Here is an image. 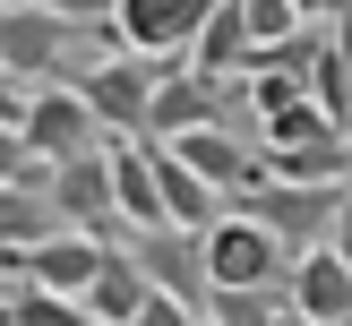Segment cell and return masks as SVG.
<instances>
[{
    "label": "cell",
    "instance_id": "cell-23",
    "mask_svg": "<svg viewBox=\"0 0 352 326\" xmlns=\"http://www.w3.org/2000/svg\"><path fill=\"white\" fill-rule=\"evenodd\" d=\"M327 240H336V257L352 266V198H344V215H336V232H327Z\"/></svg>",
    "mask_w": 352,
    "mask_h": 326
},
{
    "label": "cell",
    "instance_id": "cell-13",
    "mask_svg": "<svg viewBox=\"0 0 352 326\" xmlns=\"http://www.w3.org/2000/svg\"><path fill=\"white\" fill-rule=\"evenodd\" d=\"M172 146H181L189 163H198L206 181L223 189V198H241L250 181H267V146H241V137H232V120H206V129H181Z\"/></svg>",
    "mask_w": 352,
    "mask_h": 326
},
{
    "label": "cell",
    "instance_id": "cell-25",
    "mask_svg": "<svg viewBox=\"0 0 352 326\" xmlns=\"http://www.w3.org/2000/svg\"><path fill=\"white\" fill-rule=\"evenodd\" d=\"M275 326H318V318H309V309H292V301H284V318H275Z\"/></svg>",
    "mask_w": 352,
    "mask_h": 326
},
{
    "label": "cell",
    "instance_id": "cell-26",
    "mask_svg": "<svg viewBox=\"0 0 352 326\" xmlns=\"http://www.w3.org/2000/svg\"><path fill=\"white\" fill-rule=\"evenodd\" d=\"M344 189H352V137H344Z\"/></svg>",
    "mask_w": 352,
    "mask_h": 326
},
{
    "label": "cell",
    "instance_id": "cell-10",
    "mask_svg": "<svg viewBox=\"0 0 352 326\" xmlns=\"http://www.w3.org/2000/svg\"><path fill=\"white\" fill-rule=\"evenodd\" d=\"M103 266V232H78V223H60V232H43L34 249H17L0 275H26V283H52V292H86Z\"/></svg>",
    "mask_w": 352,
    "mask_h": 326
},
{
    "label": "cell",
    "instance_id": "cell-8",
    "mask_svg": "<svg viewBox=\"0 0 352 326\" xmlns=\"http://www.w3.org/2000/svg\"><path fill=\"white\" fill-rule=\"evenodd\" d=\"M26 146L43 154V163H60V154H78V146H103V120H95V103H86V86H60V78H43L34 86V103H26Z\"/></svg>",
    "mask_w": 352,
    "mask_h": 326
},
{
    "label": "cell",
    "instance_id": "cell-15",
    "mask_svg": "<svg viewBox=\"0 0 352 326\" xmlns=\"http://www.w3.org/2000/svg\"><path fill=\"white\" fill-rule=\"evenodd\" d=\"M78 301L95 309L103 326H138V309L155 301V275L138 266V249H120V240H103V266H95V283H86Z\"/></svg>",
    "mask_w": 352,
    "mask_h": 326
},
{
    "label": "cell",
    "instance_id": "cell-14",
    "mask_svg": "<svg viewBox=\"0 0 352 326\" xmlns=\"http://www.w3.org/2000/svg\"><path fill=\"white\" fill-rule=\"evenodd\" d=\"M146 146H155V181H164V215H172V223H189V232H206V223H215L232 198H223V189L206 181V172L189 163L181 146H172V137H146Z\"/></svg>",
    "mask_w": 352,
    "mask_h": 326
},
{
    "label": "cell",
    "instance_id": "cell-2",
    "mask_svg": "<svg viewBox=\"0 0 352 326\" xmlns=\"http://www.w3.org/2000/svg\"><path fill=\"white\" fill-rule=\"evenodd\" d=\"M344 198H352L344 181H284V172H267V181H250L232 206H241V215H258V223H275V232H284V249L301 257V249H318V240L336 232Z\"/></svg>",
    "mask_w": 352,
    "mask_h": 326
},
{
    "label": "cell",
    "instance_id": "cell-9",
    "mask_svg": "<svg viewBox=\"0 0 352 326\" xmlns=\"http://www.w3.org/2000/svg\"><path fill=\"white\" fill-rule=\"evenodd\" d=\"M129 249H138V266H146L164 292H181V301H198V309L215 301V275H206V232H189V223H138Z\"/></svg>",
    "mask_w": 352,
    "mask_h": 326
},
{
    "label": "cell",
    "instance_id": "cell-7",
    "mask_svg": "<svg viewBox=\"0 0 352 326\" xmlns=\"http://www.w3.org/2000/svg\"><path fill=\"white\" fill-rule=\"evenodd\" d=\"M232 103H250L241 78H215V69H198V60H189V69H164L146 137H181V129H206V120H232Z\"/></svg>",
    "mask_w": 352,
    "mask_h": 326
},
{
    "label": "cell",
    "instance_id": "cell-16",
    "mask_svg": "<svg viewBox=\"0 0 352 326\" xmlns=\"http://www.w3.org/2000/svg\"><path fill=\"white\" fill-rule=\"evenodd\" d=\"M250 43H258V34H250V9H241V0H223V9L198 26L189 60H198V69H215V78H241V69H250Z\"/></svg>",
    "mask_w": 352,
    "mask_h": 326
},
{
    "label": "cell",
    "instance_id": "cell-20",
    "mask_svg": "<svg viewBox=\"0 0 352 326\" xmlns=\"http://www.w3.org/2000/svg\"><path fill=\"white\" fill-rule=\"evenodd\" d=\"M138 326H198V301H181V292H164V283H155V301L138 309Z\"/></svg>",
    "mask_w": 352,
    "mask_h": 326
},
{
    "label": "cell",
    "instance_id": "cell-22",
    "mask_svg": "<svg viewBox=\"0 0 352 326\" xmlns=\"http://www.w3.org/2000/svg\"><path fill=\"white\" fill-rule=\"evenodd\" d=\"M43 9L78 17V26H103V17H120V0H43Z\"/></svg>",
    "mask_w": 352,
    "mask_h": 326
},
{
    "label": "cell",
    "instance_id": "cell-19",
    "mask_svg": "<svg viewBox=\"0 0 352 326\" xmlns=\"http://www.w3.org/2000/svg\"><path fill=\"white\" fill-rule=\"evenodd\" d=\"M309 95H318L336 120H352V69H344L336 34H318V51H309Z\"/></svg>",
    "mask_w": 352,
    "mask_h": 326
},
{
    "label": "cell",
    "instance_id": "cell-5",
    "mask_svg": "<svg viewBox=\"0 0 352 326\" xmlns=\"http://www.w3.org/2000/svg\"><path fill=\"white\" fill-rule=\"evenodd\" d=\"M284 266H292V249H284L275 223L241 215V206H223L206 223V275L215 283H284Z\"/></svg>",
    "mask_w": 352,
    "mask_h": 326
},
{
    "label": "cell",
    "instance_id": "cell-17",
    "mask_svg": "<svg viewBox=\"0 0 352 326\" xmlns=\"http://www.w3.org/2000/svg\"><path fill=\"white\" fill-rule=\"evenodd\" d=\"M0 326H103V318L78 301V292H52V283H26V275H17V283H9V309H0Z\"/></svg>",
    "mask_w": 352,
    "mask_h": 326
},
{
    "label": "cell",
    "instance_id": "cell-4",
    "mask_svg": "<svg viewBox=\"0 0 352 326\" xmlns=\"http://www.w3.org/2000/svg\"><path fill=\"white\" fill-rule=\"evenodd\" d=\"M78 34H95V26L43 9V0H17V9H0V69H17L26 86H43V78H60V69H69Z\"/></svg>",
    "mask_w": 352,
    "mask_h": 326
},
{
    "label": "cell",
    "instance_id": "cell-27",
    "mask_svg": "<svg viewBox=\"0 0 352 326\" xmlns=\"http://www.w3.org/2000/svg\"><path fill=\"white\" fill-rule=\"evenodd\" d=\"M0 309H9V283H0Z\"/></svg>",
    "mask_w": 352,
    "mask_h": 326
},
{
    "label": "cell",
    "instance_id": "cell-1",
    "mask_svg": "<svg viewBox=\"0 0 352 326\" xmlns=\"http://www.w3.org/2000/svg\"><path fill=\"white\" fill-rule=\"evenodd\" d=\"M258 129H267V172H284V181H344V137H352V120H336L318 95L267 112Z\"/></svg>",
    "mask_w": 352,
    "mask_h": 326
},
{
    "label": "cell",
    "instance_id": "cell-28",
    "mask_svg": "<svg viewBox=\"0 0 352 326\" xmlns=\"http://www.w3.org/2000/svg\"><path fill=\"white\" fill-rule=\"evenodd\" d=\"M0 9H17V0H0Z\"/></svg>",
    "mask_w": 352,
    "mask_h": 326
},
{
    "label": "cell",
    "instance_id": "cell-6",
    "mask_svg": "<svg viewBox=\"0 0 352 326\" xmlns=\"http://www.w3.org/2000/svg\"><path fill=\"white\" fill-rule=\"evenodd\" d=\"M52 206H60V223H78V232H103L112 240L120 223V181H112V146H78V154H60L52 163Z\"/></svg>",
    "mask_w": 352,
    "mask_h": 326
},
{
    "label": "cell",
    "instance_id": "cell-18",
    "mask_svg": "<svg viewBox=\"0 0 352 326\" xmlns=\"http://www.w3.org/2000/svg\"><path fill=\"white\" fill-rule=\"evenodd\" d=\"M112 181H120V215L138 223H172L164 215V181H155V146H112Z\"/></svg>",
    "mask_w": 352,
    "mask_h": 326
},
{
    "label": "cell",
    "instance_id": "cell-3",
    "mask_svg": "<svg viewBox=\"0 0 352 326\" xmlns=\"http://www.w3.org/2000/svg\"><path fill=\"white\" fill-rule=\"evenodd\" d=\"M164 69L172 60H155V51H103V60H86V103H95V120L112 137H146V120H155V86H164Z\"/></svg>",
    "mask_w": 352,
    "mask_h": 326
},
{
    "label": "cell",
    "instance_id": "cell-24",
    "mask_svg": "<svg viewBox=\"0 0 352 326\" xmlns=\"http://www.w3.org/2000/svg\"><path fill=\"white\" fill-rule=\"evenodd\" d=\"M344 9V0H301V17H336Z\"/></svg>",
    "mask_w": 352,
    "mask_h": 326
},
{
    "label": "cell",
    "instance_id": "cell-21",
    "mask_svg": "<svg viewBox=\"0 0 352 326\" xmlns=\"http://www.w3.org/2000/svg\"><path fill=\"white\" fill-rule=\"evenodd\" d=\"M17 172H34V146L26 129H0V181H17Z\"/></svg>",
    "mask_w": 352,
    "mask_h": 326
},
{
    "label": "cell",
    "instance_id": "cell-12",
    "mask_svg": "<svg viewBox=\"0 0 352 326\" xmlns=\"http://www.w3.org/2000/svg\"><path fill=\"white\" fill-rule=\"evenodd\" d=\"M52 163L34 154V172H17V181H0V266H9L17 249H34L43 232H60V206H52Z\"/></svg>",
    "mask_w": 352,
    "mask_h": 326
},
{
    "label": "cell",
    "instance_id": "cell-11",
    "mask_svg": "<svg viewBox=\"0 0 352 326\" xmlns=\"http://www.w3.org/2000/svg\"><path fill=\"white\" fill-rule=\"evenodd\" d=\"M284 301L309 309L318 326H352V266L336 257V240H318V249H301L284 266Z\"/></svg>",
    "mask_w": 352,
    "mask_h": 326
}]
</instances>
